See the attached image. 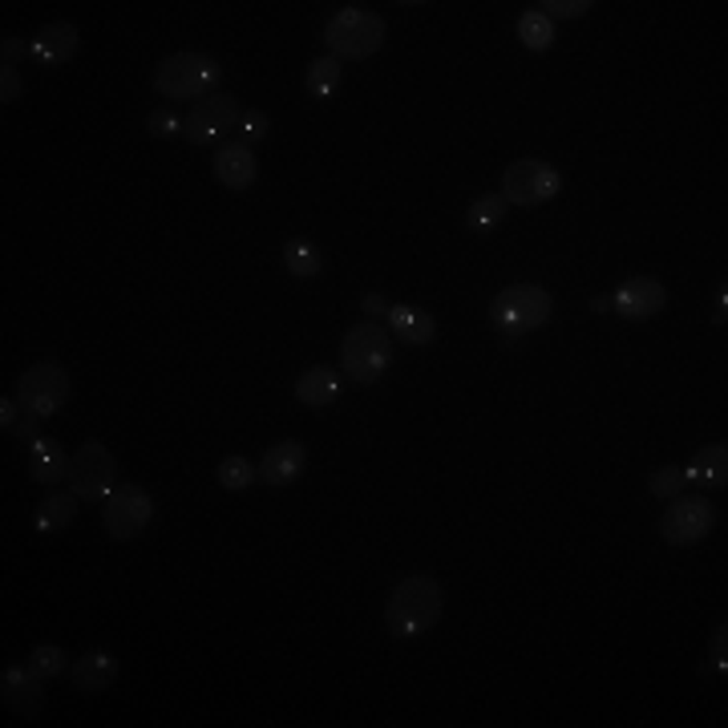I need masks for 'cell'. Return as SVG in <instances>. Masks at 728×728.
Instances as JSON below:
<instances>
[{
  "label": "cell",
  "mask_w": 728,
  "mask_h": 728,
  "mask_svg": "<svg viewBox=\"0 0 728 728\" xmlns=\"http://www.w3.org/2000/svg\"><path fill=\"white\" fill-rule=\"evenodd\" d=\"M284 267L296 275V280H316V275H320V251L312 247L307 240H287Z\"/></svg>",
  "instance_id": "24"
},
{
  "label": "cell",
  "mask_w": 728,
  "mask_h": 728,
  "mask_svg": "<svg viewBox=\"0 0 728 728\" xmlns=\"http://www.w3.org/2000/svg\"><path fill=\"white\" fill-rule=\"evenodd\" d=\"M555 312V300L550 292L538 284H510L502 287L494 304H489V320H494V328L506 332V336H523V332H535L543 328L546 320Z\"/></svg>",
  "instance_id": "3"
},
{
  "label": "cell",
  "mask_w": 728,
  "mask_h": 728,
  "mask_svg": "<svg viewBox=\"0 0 728 728\" xmlns=\"http://www.w3.org/2000/svg\"><path fill=\"white\" fill-rule=\"evenodd\" d=\"M29 668H33V676H41V680H53V676H61V671L69 668L65 651H61L58 644H41V648L29 656Z\"/></svg>",
  "instance_id": "28"
},
{
  "label": "cell",
  "mask_w": 728,
  "mask_h": 728,
  "mask_svg": "<svg viewBox=\"0 0 728 728\" xmlns=\"http://www.w3.org/2000/svg\"><path fill=\"white\" fill-rule=\"evenodd\" d=\"M341 364H344V373L353 376L356 385H373L376 376L393 364V336H388L381 324L364 320V324H356V328L344 332Z\"/></svg>",
  "instance_id": "4"
},
{
  "label": "cell",
  "mask_w": 728,
  "mask_h": 728,
  "mask_svg": "<svg viewBox=\"0 0 728 728\" xmlns=\"http://www.w3.org/2000/svg\"><path fill=\"white\" fill-rule=\"evenodd\" d=\"M725 639H728V624H720V627H717V631H712V660H708V664H712V668H717V671H720V676H725V671H728V656H725Z\"/></svg>",
  "instance_id": "34"
},
{
  "label": "cell",
  "mask_w": 728,
  "mask_h": 728,
  "mask_svg": "<svg viewBox=\"0 0 728 728\" xmlns=\"http://www.w3.org/2000/svg\"><path fill=\"white\" fill-rule=\"evenodd\" d=\"M24 53H29V41H21V37H4V41H0V58H4V65L21 61Z\"/></svg>",
  "instance_id": "35"
},
{
  "label": "cell",
  "mask_w": 728,
  "mask_h": 728,
  "mask_svg": "<svg viewBox=\"0 0 728 728\" xmlns=\"http://www.w3.org/2000/svg\"><path fill=\"white\" fill-rule=\"evenodd\" d=\"M255 478H260V474H255V466H251L247 457L231 454V457L219 462V486L231 489V494H243V489H247Z\"/></svg>",
  "instance_id": "27"
},
{
  "label": "cell",
  "mask_w": 728,
  "mask_h": 728,
  "mask_svg": "<svg viewBox=\"0 0 728 728\" xmlns=\"http://www.w3.org/2000/svg\"><path fill=\"white\" fill-rule=\"evenodd\" d=\"M215 179L228 186V191H247L251 182L260 179V159H255V150L243 146V142H223L215 150Z\"/></svg>",
  "instance_id": "15"
},
{
  "label": "cell",
  "mask_w": 728,
  "mask_h": 728,
  "mask_svg": "<svg viewBox=\"0 0 728 728\" xmlns=\"http://www.w3.org/2000/svg\"><path fill=\"white\" fill-rule=\"evenodd\" d=\"M69 676H73V688H81V692H105L118 680V660L110 651H85Z\"/></svg>",
  "instance_id": "20"
},
{
  "label": "cell",
  "mask_w": 728,
  "mask_h": 728,
  "mask_svg": "<svg viewBox=\"0 0 728 728\" xmlns=\"http://www.w3.org/2000/svg\"><path fill=\"white\" fill-rule=\"evenodd\" d=\"M442 611H445L442 583L429 579V575H410V579H401L393 587V595H388L385 627L388 636L397 639L422 636L433 624H442Z\"/></svg>",
  "instance_id": "1"
},
{
  "label": "cell",
  "mask_w": 728,
  "mask_h": 728,
  "mask_svg": "<svg viewBox=\"0 0 728 728\" xmlns=\"http://www.w3.org/2000/svg\"><path fill=\"white\" fill-rule=\"evenodd\" d=\"M717 526V506L705 494H676L668 498V510L660 514V538L668 546H692L712 535Z\"/></svg>",
  "instance_id": "6"
},
{
  "label": "cell",
  "mask_w": 728,
  "mask_h": 728,
  "mask_svg": "<svg viewBox=\"0 0 728 728\" xmlns=\"http://www.w3.org/2000/svg\"><path fill=\"white\" fill-rule=\"evenodd\" d=\"M324 46H328V53L336 61L341 58L344 61L373 58L376 49L385 46V21H381L373 9H356V4H348V9H341L328 21V29H324Z\"/></svg>",
  "instance_id": "2"
},
{
  "label": "cell",
  "mask_w": 728,
  "mask_h": 728,
  "mask_svg": "<svg viewBox=\"0 0 728 728\" xmlns=\"http://www.w3.org/2000/svg\"><path fill=\"white\" fill-rule=\"evenodd\" d=\"M73 514H78V502H73V494H49V498H41V506H37V530L41 535H53V530H65V526H73Z\"/></svg>",
  "instance_id": "22"
},
{
  "label": "cell",
  "mask_w": 728,
  "mask_h": 728,
  "mask_svg": "<svg viewBox=\"0 0 728 728\" xmlns=\"http://www.w3.org/2000/svg\"><path fill=\"white\" fill-rule=\"evenodd\" d=\"M146 130H150V138H174V134H182V118L174 114L171 105H162V110H154V114L146 118Z\"/></svg>",
  "instance_id": "30"
},
{
  "label": "cell",
  "mask_w": 728,
  "mask_h": 728,
  "mask_svg": "<svg viewBox=\"0 0 728 728\" xmlns=\"http://www.w3.org/2000/svg\"><path fill=\"white\" fill-rule=\"evenodd\" d=\"M563 186L558 171L550 162L543 159H518L510 171L502 174V199L514 206H538V203H550Z\"/></svg>",
  "instance_id": "10"
},
{
  "label": "cell",
  "mask_w": 728,
  "mask_h": 728,
  "mask_svg": "<svg viewBox=\"0 0 728 728\" xmlns=\"http://www.w3.org/2000/svg\"><path fill=\"white\" fill-rule=\"evenodd\" d=\"M21 73H17V65H0V102L12 105V102H21Z\"/></svg>",
  "instance_id": "33"
},
{
  "label": "cell",
  "mask_w": 728,
  "mask_h": 728,
  "mask_svg": "<svg viewBox=\"0 0 728 728\" xmlns=\"http://www.w3.org/2000/svg\"><path fill=\"white\" fill-rule=\"evenodd\" d=\"M648 489L656 494V498H676V494H684V466H664V469H656L651 474V482H648Z\"/></svg>",
  "instance_id": "29"
},
{
  "label": "cell",
  "mask_w": 728,
  "mask_h": 728,
  "mask_svg": "<svg viewBox=\"0 0 728 728\" xmlns=\"http://www.w3.org/2000/svg\"><path fill=\"white\" fill-rule=\"evenodd\" d=\"M17 410H21V401H9V397L0 401V425H4V429H17V422H21V413Z\"/></svg>",
  "instance_id": "36"
},
{
  "label": "cell",
  "mask_w": 728,
  "mask_h": 728,
  "mask_svg": "<svg viewBox=\"0 0 728 728\" xmlns=\"http://www.w3.org/2000/svg\"><path fill=\"white\" fill-rule=\"evenodd\" d=\"M118 462L102 442H85L69 462V489L85 502H102L114 494Z\"/></svg>",
  "instance_id": "8"
},
{
  "label": "cell",
  "mask_w": 728,
  "mask_h": 728,
  "mask_svg": "<svg viewBox=\"0 0 728 728\" xmlns=\"http://www.w3.org/2000/svg\"><path fill=\"white\" fill-rule=\"evenodd\" d=\"M37 422H41V417H33V413H24L21 422H17V437H24V442H37Z\"/></svg>",
  "instance_id": "37"
},
{
  "label": "cell",
  "mask_w": 728,
  "mask_h": 728,
  "mask_svg": "<svg viewBox=\"0 0 728 728\" xmlns=\"http://www.w3.org/2000/svg\"><path fill=\"white\" fill-rule=\"evenodd\" d=\"M304 466H307L304 442H280V445H272V449L263 454L260 478H263V486L284 489V486H292L300 474H304Z\"/></svg>",
  "instance_id": "16"
},
{
  "label": "cell",
  "mask_w": 728,
  "mask_h": 728,
  "mask_svg": "<svg viewBox=\"0 0 728 728\" xmlns=\"http://www.w3.org/2000/svg\"><path fill=\"white\" fill-rule=\"evenodd\" d=\"M518 41H523L526 49L543 53V49L555 46V21H550V17H543L538 9L523 12V17H518Z\"/></svg>",
  "instance_id": "23"
},
{
  "label": "cell",
  "mask_w": 728,
  "mask_h": 728,
  "mask_svg": "<svg viewBox=\"0 0 728 728\" xmlns=\"http://www.w3.org/2000/svg\"><path fill=\"white\" fill-rule=\"evenodd\" d=\"M240 118H243L240 102H235L231 93H211V98H203L191 114L182 118V138H186L191 146H215L219 138L235 134Z\"/></svg>",
  "instance_id": "9"
},
{
  "label": "cell",
  "mask_w": 728,
  "mask_h": 728,
  "mask_svg": "<svg viewBox=\"0 0 728 728\" xmlns=\"http://www.w3.org/2000/svg\"><path fill=\"white\" fill-rule=\"evenodd\" d=\"M296 397L307 410H328L332 401L341 397V376L332 373V368H324V364H316V368H307L296 381Z\"/></svg>",
  "instance_id": "21"
},
{
  "label": "cell",
  "mask_w": 728,
  "mask_h": 728,
  "mask_svg": "<svg viewBox=\"0 0 728 728\" xmlns=\"http://www.w3.org/2000/svg\"><path fill=\"white\" fill-rule=\"evenodd\" d=\"M69 462H73V457H69L58 442H49V437H37L33 449H29V474H33V482H41V486H58L61 478H69Z\"/></svg>",
  "instance_id": "18"
},
{
  "label": "cell",
  "mask_w": 728,
  "mask_h": 728,
  "mask_svg": "<svg viewBox=\"0 0 728 728\" xmlns=\"http://www.w3.org/2000/svg\"><path fill=\"white\" fill-rule=\"evenodd\" d=\"M69 373L58 361H41L33 368H24L21 381H17V401H21L24 413L33 417H53V413L65 410L69 401Z\"/></svg>",
  "instance_id": "7"
},
{
  "label": "cell",
  "mask_w": 728,
  "mask_h": 728,
  "mask_svg": "<svg viewBox=\"0 0 728 728\" xmlns=\"http://www.w3.org/2000/svg\"><path fill=\"white\" fill-rule=\"evenodd\" d=\"M725 482H728V445L725 442L705 445V449L684 466V486L725 489Z\"/></svg>",
  "instance_id": "17"
},
{
  "label": "cell",
  "mask_w": 728,
  "mask_h": 728,
  "mask_svg": "<svg viewBox=\"0 0 728 728\" xmlns=\"http://www.w3.org/2000/svg\"><path fill=\"white\" fill-rule=\"evenodd\" d=\"M154 518V502L142 486H122L105 498V535L110 538H138Z\"/></svg>",
  "instance_id": "11"
},
{
  "label": "cell",
  "mask_w": 728,
  "mask_h": 728,
  "mask_svg": "<svg viewBox=\"0 0 728 728\" xmlns=\"http://www.w3.org/2000/svg\"><path fill=\"white\" fill-rule=\"evenodd\" d=\"M664 304H668V287H664L660 280H651V275L627 280V284L611 296V307L624 320H651L656 312H664Z\"/></svg>",
  "instance_id": "13"
},
{
  "label": "cell",
  "mask_w": 728,
  "mask_h": 728,
  "mask_svg": "<svg viewBox=\"0 0 728 728\" xmlns=\"http://www.w3.org/2000/svg\"><path fill=\"white\" fill-rule=\"evenodd\" d=\"M592 9V0H546V4H538V12L543 17H550V21H575V17H583V12Z\"/></svg>",
  "instance_id": "31"
},
{
  "label": "cell",
  "mask_w": 728,
  "mask_h": 728,
  "mask_svg": "<svg viewBox=\"0 0 728 728\" xmlns=\"http://www.w3.org/2000/svg\"><path fill=\"white\" fill-rule=\"evenodd\" d=\"M219 78H223L219 65L211 58H203V53H171L154 69V90L166 102H194V98H206V90Z\"/></svg>",
  "instance_id": "5"
},
{
  "label": "cell",
  "mask_w": 728,
  "mask_h": 728,
  "mask_svg": "<svg viewBox=\"0 0 728 728\" xmlns=\"http://www.w3.org/2000/svg\"><path fill=\"white\" fill-rule=\"evenodd\" d=\"M41 676H33V668H21V664H9L4 676H0V700L9 712H17L21 720H37L41 708H46V688H41Z\"/></svg>",
  "instance_id": "12"
},
{
  "label": "cell",
  "mask_w": 728,
  "mask_h": 728,
  "mask_svg": "<svg viewBox=\"0 0 728 728\" xmlns=\"http://www.w3.org/2000/svg\"><path fill=\"white\" fill-rule=\"evenodd\" d=\"M336 85H341V61L332 58V53L307 65V90H312V98H332Z\"/></svg>",
  "instance_id": "26"
},
{
  "label": "cell",
  "mask_w": 728,
  "mask_h": 728,
  "mask_svg": "<svg viewBox=\"0 0 728 728\" xmlns=\"http://www.w3.org/2000/svg\"><path fill=\"white\" fill-rule=\"evenodd\" d=\"M263 138H267V118L263 114H243L240 125H235V142L255 146V142H263Z\"/></svg>",
  "instance_id": "32"
},
{
  "label": "cell",
  "mask_w": 728,
  "mask_h": 728,
  "mask_svg": "<svg viewBox=\"0 0 728 728\" xmlns=\"http://www.w3.org/2000/svg\"><path fill=\"white\" fill-rule=\"evenodd\" d=\"M73 53H78V29L69 21L41 24V33L29 41V58L41 69H61Z\"/></svg>",
  "instance_id": "14"
},
{
  "label": "cell",
  "mask_w": 728,
  "mask_h": 728,
  "mask_svg": "<svg viewBox=\"0 0 728 728\" xmlns=\"http://www.w3.org/2000/svg\"><path fill=\"white\" fill-rule=\"evenodd\" d=\"M506 199H502V191L498 194H482V199H474V203H469V228L474 231H494L502 223V219H506Z\"/></svg>",
  "instance_id": "25"
},
{
  "label": "cell",
  "mask_w": 728,
  "mask_h": 728,
  "mask_svg": "<svg viewBox=\"0 0 728 728\" xmlns=\"http://www.w3.org/2000/svg\"><path fill=\"white\" fill-rule=\"evenodd\" d=\"M361 304H364V312H373V316H385V312H388V304L381 296H364Z\"/></svg>",
  "instance_id": "38"
},
{
  "label": "cell",
  "mask_w": 728,
  "mask_h": 728,
  "mask_svg": "<svg viewBox=\"0 0 728 728\" xmlns=\"http://www.w3.org/2000/svg\"><path fill=\"white\" fill-rule=\"evenodd\" d=\"M388 328L397 332V341L405 344H429L433 336H437V320L429 316V312H422V307H410V304H393L385 312Z\"/></svg>",
  "instance_id": "19"
}]
</instances>
